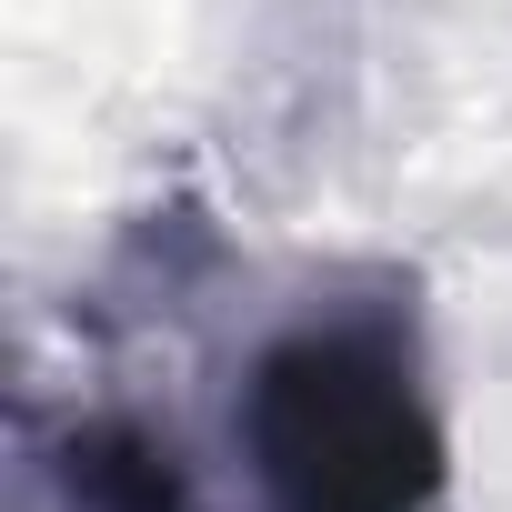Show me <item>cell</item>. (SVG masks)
<instances>
[{
  "instance_id": "6da1fadb",
  "label": "cell",
  "mask_w": 512,
  "mask_h": 512,
  "mask_svg": "<svg viewBox=\"0 0 512 512\" xmlns=\"http://www.w3.org/2000/svg\"><path fill=\"white\" fill-rule=\"evenodd\" d=\"M241 472L262 512H452V432L382 312H312L241 372Z\"/></svg>"
},
{
  "instance_id": "7a4b0ae2",
  "label": "cell",
  "mask_w": 512,
  "mask_h": 512,
  "mask_svg": "<svg viewBox=\"0 0 512 512\" xmlns=\"http://www.w3.org/2000/svg\"><path fill=\"white\" fill-rule=\"evenodd\" d=\"M51 482H61L71 512H211L201 482H191V462H181V442L151 432V422H131V412H81V422H61Z\"/></svg>"
}]
</instances>
